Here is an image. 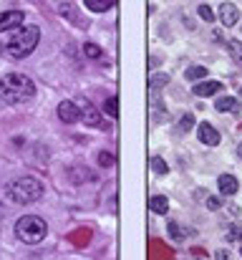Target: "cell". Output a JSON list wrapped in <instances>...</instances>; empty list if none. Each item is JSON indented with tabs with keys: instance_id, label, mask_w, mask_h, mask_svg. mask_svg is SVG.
<instances>
[{
	"instance_id": "1",
	"label": "cell",
	"mask_w": 242,
	"mask_h": 260,
	"mask_svg": "<svg viewBox=\"0 0 242 260\" xmlns=\"http://www.w3.org/2000/svg\"><path fill=\"white\" fill-rule=\"evenodd\" d=\"M41 41L38 25H18L10 30H0V53L8 58H25L36 51Z\"/></svg>"
},
{
	"instance_id": "2",
	"label": "cell",
	"mask_w": 242,
	"mask_h": 260,
	"mask_svg": "<svg viewBox=\"0 0 242 260\" xmlns=\"http://www.w3.org/2000/svg\"><path fill=\"white\" fill-rule=\"evenodd\" d=\"M0 96L8 104H23L36 96V84L25 74H5L0 79Z\"/></svg>"
},
{
	"instance_id": "3",
	"label": "cell",
	"mask_w": 242,
	"mask_h": 260,
	"mask_svg": "<svg viewBox=\"0 0 242 260\" xmlns=\"http://www.w3.org/2000/svg\"><path fill=\"white\" fill-rule=\"evenodd\" d=\"M41 194H43V184L36 177H18L8 184V197L18 205H30L41 200Z\"/></svg>"
},
{
	"instance_id": "4",
	"label": "cell",
	"mask_w": 242,
	"mask_h": 260,
	"mask_svg": "<svg viewBox=\"0 0 242 260\" xmlns=\"http://www.w3.org/2000/svg\"><path fill=\"white\" fill-rule=\"evenodd\" d=\"M15 235H18V240H23L28 245H36L48 235V225L38 215H25L15 222Z\"/></svg>"
},
{
	"instance_id": "5",
	"label": "cell",
	"mask_w": 242,
	"mask_h": 260,
	"mask_svg": "<svg viewBox=\"0 0 242 260\" xmlns=\"http://www.w3.org/2000/svg\"><path fill=\"white\" fill-rule=\"evenodd\" d=\"M79 109H81V121H83L86 126H101V124H103V121H101V111H98L88 99H81Z\"/></svg>"
},
{
	"instance_id": "6",
	"label": "cell",
	"mask_w": 242,
	"mask_h": 260,
	"mask_svg": "<svg viewBox=\"0 0 242 260\" xmlns=\"http://www.w3.org/2000/svg\"><path fill=\"white\" fill-rule=\"evenodd\" d=\"M58 119H61L63 124H76L81 119L79 104H74V101H61V104H58Z\"/></svg>"
},
{
	"instance_id": "7",
	"label": "cell",
	"mask_w": 242,
	"mask_h": 260,
	"mask_svg": "<svg viewBox=\"0 0 242 260\" xmlns=\"http://www.w3.org/2000/svg\"><path fill=\"white\" fill-rule=\"evenodd\" d=\"M197 137H199V142L207 144V147H217V144H220V132H217L210 121H202V124H199Z\"/></svg>"
},
{
	"instance_id": "8",
	"label": "cell",
	"mask_w": 242,
	"mask_h": 260,
	"mask_svg": "<svg viewBox=\"0 0 242 260\" xmlns=\"http://www.w3.org/2000/svg\"><path fill=\"white\" fill-rule=\"evenodd\" d=\"M217 18L222 20V25L232 28V25L240 20V10H237V5H235V3H222V5H220V13H217Z\"/></svg>"
},
{
	"instance_id": "9",
	"label": "cell",
	"mask_w": 242,
	"mask_h": 260,
	"mask_svg": "<svg viewBox=\"0 0 242 260\" xmlns=\"http://www.w3.org/2000/svg\"><path fill=\"white\" fill-rule=\"evenodd\" d=\"M23 18H25L23 10H5V13H0V30H10V28L23 25Z\"/></svg>"
},
{
	"instance_id": "10",
	"label": "cell",
	"mask_w": 242,
	"mask_h": 260,
	"mask_svg": "<svg viewBox=\"0 0 242 260\" xmlns=\"http://www.w3.org/2000/svg\"><path fill=\"white\" fill-rule=\"evenodd\" d=\"M217 187H220V192H222V194H227V197L237 194V189H240V184H237V179H235L232 174H220Z\"/></svg>"
},
{
	"instance_id": "11",
	"label": "cell",
	"mask_w": 242,
	"mask_h": 260,
	"mask_svg": "<svg viewBox=\"0 0 242 260\" xmlns=\"http://www.w3.org/2000/svg\"><path fill=\"white\" fill-rule=\"evenodd\" d=\"M192 91H194L197 96L207 99V96H215L217 91H225V88H222V84H220V81H199V84L192 88Z\"/></svg>"
},
{
	"instance_id": "12",
	"label": "cell",
	"mask_w": 242,
	"mask_h": 260,
	"mask_svg": "<svg viewBox=\"0 0 242 260\" xmlns=\"http://www.w3.org/2000/svg\"><path fill=\"white\" fill-rule=\"evenodd\" d=\"M149 210L157 212V215H166V212H169V200H166L164 194H154V197L149 200Z\"/></svg>"
},
{
	"instance_id": "13",
	"label": "cell",
	"mask_w": 242,
	"mask_h": 260,
	"mask_svg": "<svg viewBox=\"0 0 242 260\" xmlns=\"http://www.w3.org/2000/svg\"><path fill=\"white\" fill-rule=\"evenodd\" d=\"M215 106H217V111H237L240 109V101L232 99V96H220L215 101Z\"/></svg>"
},
{
	"instance_id": "14",
	"label": "cell",
	"mask_w": 242,
	"mask_h": 260,
	"mask_svg": "<svg viewBox=\"0 0 242 260\" xmlns=\"http://www.w3.org/2000/svg\"><path fill=\"white\" fill-rule=\"evenodd\" d=\"M114 3H116V0H83V5H86L91 13H103V10H109Z\"/></svg>"
},
{
	"instance_id": "15",
	"label": "cell",
	"mask_w": 242,
	"mask_h": 260,
	"mask_svg": "<svg viewBox=\"0 0 242 260\" xmlns=\"http://www.w3.org/2000/svg\"><path fill=\"white\" fill-rule=\"evenodd\" d=\"M207 74H210V71H207L204 66H192V69H187V79H189V81H204Z\"/></svg>"
},
{
	"instance_id": "16",
	"label": "cell",
	"mask_w": 242,
	"mask_h": 260,
	"mask_svg": "<svg viewBox=\"0 0 242 260\" xmlns=\"http://www.w3.org/2000/svg\"><path fill=\"white\" fill-rule=\"evenodd\" d=\"M192 126H194V116H192V114H184V116L177 121V132H179V134L192 132Z\"/></svg>"
},
{
	"instance_id": "17",
	"label": "cell",
	"mask_w": 242,
	"mask_h": 260,
	"mask_svg": "<svg viewBox=\"0 0 242 260\" xmlns=\"http://www.w3.org/2000/svg\"><path fill=\"white\" fill-rule=\"evenodd\" d=\"M225 238H227L230 243H242V228H237V225L225 228Z\"/></svg>"
},
{
	"instance_id": "18",
	"label": "cell",
	"mask_w": 242,
	"mask_h": 260,
	"mask_svg": "<svg viewBox=\"0 0 242 260\" xmlns=\"http://www.w3.org/2000/svg\"><path fill=\"white\" fill-rule=\"evenodd\" d=\"M103 111H106L109 116H119V99H116V96H109L106 104H103Z\"/></svg>"
},
{
	"instance_id": "19",
	"label": "cell",
	"mask_w": 242,
	"mask_h": 260,
	"mask_svg": "<svg viewBox=\"0 0 242 260\" xmlns=\"http://www.w3.org/2000/svg\"><path fill=\"white\" fill-rule=\"evenodd\" d=\"M227 48H230V56L242 66V41H230Z\"/></svg>"
},
{
	"instance_id": "20",
	"label": "cell",
	"mask_w": 242,
	"mask_h": 260,
	"mask_svg": "<svg viewBox=\"0 0 242 260\" xmlns=\"http://www.w3.org/2000/svg\"><path fill=\"white\" fill-rule=\"evenodd\" d=\"M197 13H199V18H202L204 23H215V18H217V15L212 13V8H210V5H199V8H197Z\"/></svg>"
},
{
	"instance_id": "21",
	"label": "cell",
	"mask_w": 242,
	"mask_h": 260,
	"mask_svg": "<svg viewBox=\"0 0 242 260\" xmlns=\"http://www.w3.org/2000/svg\"><path fill=\"white\" fill-rule=\"evenodd\" d=\"M149 165H152V170H154L157 174H161V177L169 172V167H166V162H164L161 157H152V162H149Z\"/></svg>"
},
{
	"instance_id": "22",
	"label": "cell",
	"mask_w": 242,
	"mask_h": 260,
	"mask_svg": "<svg viewBox=\"0 0 242 260\" xmlns=\"http://www.w3.org/2000/svg\"><path fill=\"white\" fill-rule=\"evenodd\" d=\"M166 84H169V76H166V74H157V76H152L149 88H152V91H157L159 86H166Z\"/></svg>"
},
{
	"instance_id": "23",
	"label": "cell",
	"mask_w": 242,
	"mask_h": 260,
	"mask_svg": "<svg viewBox=\"0 0 242 260\" xmlns=\"http://www.w3.org/2000/svg\"><path fill=\"white\" fill-rule=\"evenodd\" d=\"M83 53H86L88 58H101V56H103V51H101L96 43H86V46H83Z\"/></svg>"
},
{
	"instance_id": "24",
	"label": "cell",
	"mask_w": 242,
	"mask_h": 260,
	"mask_svg": "<svg viewBox=\"0 0 242 260\" xmlns=\"http://www.w3.org/2000/svg\"><path fill=\"white\" fill-rule=\"evenodd\" d=\"M152 109H154V121H166L169 119V114H166V109H164V104H152Z\"/></svg>"
},
{
	"instance_id": "25",
	"label": "cell",
	"mask_w": 242,
	"mask_h": 260,
	"mask_svg": "<svg viewBox=\"0 0 242 260\" xmlns=\"http://www.w3.org/2000/svg\"><path fill=\"white\" fill-rule=\"evenodd\" d=\"M114 162H116V157H114L111 152H101V154H98V165H101V167H114Z\"/></svg>"
},
{
	"instance_id": "26",
	"label": "cell",
	"mask_w": 242,
	"mask_h": 260,
	"mask_svg": "<svg viewBox=\"0 0 242 260\" xmlns=\"http://www.w3.org/2000/svg\"><path fill=\"white\" fill-rule=\"evenodd\" d=\"M169 238H171V240H179V238H182V233H179V225H177V222H169Z\"/></svg>"
},
{
	"instance_id": "27",
	"label": "cell",
	"mask_w": 242,
	"mask_h": 260,
	"mask_svg": "<svg viewBox=\"0 0 242 260\" xmlns=\"http://www.w3.org/2000/svg\"><path fill=\"white\" fill-rule=\"evenodd\" d=\"M207 207L210 210H220L222 207V200L220 197H207Z\"/></svg>"
},
{
	"instance_id": "28",
	"label": "cell",
	"mask_w": 242,
	"mask_h": 260,
	"mask_svg": "<svg viewBox=\"0 0 242 260\" xmlns=\"http://www.w3.org/2000/svg\"><path fill=\"white\" fill-rule=\"evenodd\" d=\"M215 260H230L227 250H217V253H215Z\"/></svg>"
},
{
	"instance_id": "29",
	"label": "cell",
	"mask_w": 242,
	"mask_h": 260,
	"mask_svg": "<svg viewBox=\"0 0 242 260\" xmlns=\"http://www.w3.org/2000/svg\"><path fill=\"white\" fill-rule=\"evenodd\" d=\"M204 197H207V189H197L194 192V200H204Z\"/></svg>"
},
{
	"instance_id": "30",
	"label": "cell",
	"mask_w": 242,
	"mask_h": 260,
	"mask_svg": "<svg viewBox=\"0 0 242 260\" xmlns=\"http://www.w3.org/2000/svg\"><path fill=\"white\" fill-rule=\"evenodd\" d=\"M237 154H240V157H242V142H240V147H237Z\"/></svg>"
},
{
	"instance_id": "31",
	"label": "cell",
	"mask_w": 242,
	"mask_h": 260,
	"mask_svg": "<svg viewBox=\"0 0 242 260\" xmlns=\"http://www.w3.org/2000/svg\"><path fill=\"white\" fill-rule=\"evenodd\" d=\"M194 260H199V255H194Z\"/></svg>"
}]
</instances>
